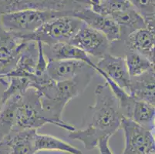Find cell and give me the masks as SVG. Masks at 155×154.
Here are the masks:
<instances>
[{
	"instance_id": "cell-1",
	"label": "cell",
	"mask_w": 155,
	"mask_h": 154,
	"mask_svg": "<svg viewBox=\"0 0 155 154\" xmlns=\"http://www.w3.org/2000/svg\"><path fill=\"white\" fill-rule=\"evenodd\" d=\"M95 73V69L90 67L75 78L62 82L53 80L47 73L30 77V88L39 93L45 116L51 124L68 132L75 130L74 126L63 120V110L69 102L84 93Z\"/></svg>"
},
{
	"instance_id": "cell-2",
	"label": "cell",
	"mask_w": 155,
	"mask_h": 154,
	"mask_svg": "<svg viewBox=\"0 0 155 154\" xmlns=\"http://www.w3.org/2000/svg\"><path fill=\"white\" fill-rule=\"evenodd\" d=\"M123 117L117 100L105 82L96 87L95 103L85 114L84 128L70 132L69 137L80 141L85 149L92 150L101 138L111 137L120 129Z\"/></svg>"
},
{
	"instance_id": "cell-3",
	"label": "cell",
	"mask_w": 155,
	"mask_h": 154,
	"mask_svg": "<svg viewBox=\"0 0 155 154\" xmlns=\"http://www.w3.org/2000/svg\"><path fill=\"white\" fill-rule=\"evenodd\" d=\"M63 15L66 12L28 9L0 14V26L5 31L15 33L19 37L34 32L43 24Z\"/></svg>"
},
{
	"instance_id": "cell-4",
	"label": "cell",
	"mask_w": 155,
	"mask_h": 154,
	"mask_svg": "<svg viewBox=\"0 0 155 154\" xmlns=\"http://www.w3.org/2000/svg\"><path fill=\"white\" fill-rule=\"evenodd\" d=\"M83 22L73 15H63L50 20L32 33L20 36L23 41H36L44 45L69 43Z\"/></svg>"
},
{
	"instance_id": "cell-5",
	"label": "cell",
	"mask_w": 155,
	"mask_h": 154,
	"mask_svg": "<svg viewBox=\"0 0 155 154\" xmlns=\"http://www.w3.org/2000/svg\"><path fill=\"white\" fill-rule=\"evenodd\" d=\"M91 6L90 0H0V14L33 9L66 12L73 15Z\"/></svg>"
},
{
	"instance_id": "cell-6",
	"label": "cell",
	"mask_w": 155,
	"mask_h": 154,
	"mask_svg": "<svg viewBox=\"0 0 155 154\" xmlns=\"http://www.w3.org/2000/svg\"><path fill=\"white\" fill-rule=\"evenodd\" d=\"M46 124L51 123L45 116L39 93L34 89H28L18 102L12 130H37Z\"/></svg>"
},
{
	"instance_id": "cell-7",
	"label": "cell",
	"mask_w": 155,
	"mask_h": 154,
	"mask_svg": "<svg viewBox=\"0 0 155 154\" xmlns=\"http://www.w3.org/2000/svg\"><path fill=\"white\" fill-rule=\"evenodd\" d=\"M124 133L125 145L122 154H148L154 152L153 131L123 117L121 128Z\"/></svg>"
},
{
	"instance_id": "cell-8",
	"label": "cell",
	"mask_w": 155,
	"mask_h": 154,
	"mask_svg": "<svg viewBox=\"0 0 155 154\" xmlns=\"http://www.w3.org/2000/svg\"><path fill=\"white\" fill-rule=\"evenodd\" d=\"M88 56L101 58L110 53V42L104 34L83 22L70 42Z\"/></svg>"
},
{
	"instance_id": "cell-9",
	"label": "cell",
	"mask_w": 155,
	"mask_h": 154,
	"mask_svg": "<svg viewBox=\"0 0 155 154\" xmlns=\"http://www.w3.org/2000/svg\"><path fill=\"white\" fill-rule=\"evenodd\" d=\"M95 66L97 73L101 76H107L127 91L130 83V76L128 73L124 57L107 53L102 56L95 63Z\"/></svg>"
},
{
	"instance_id": "cell-10",
	"label": "cell",
	"mask_w": 155,
	"mask_h": 154,
	"mask_svg": "<svg viewBox=\"0 0 155 154\" xmlns=\"http://www.w3.org/2000/svg\"><path fill=\"white\" fill-rule=\"evenodd\" d=\"M73 16L77 17L90 27L104 34L110 43L116 42L119 39V26L110 16L97 13L91 8H86L78 11L73 14Z\"/></svg>"
},
{
	"instance_id": "cell-11",
	"label": "cell",
	"mask_w": 155,
	"mask_h": 154,
	"mask_svg": "<svg viewBox=\"0 0 155 154\" xmlns=\"http://www.w3.org/2000/svg\"><path fill=\"white\" fill-rule=\"evenodd\" d=\"M37 42L26 41L21 47L18 59L14 68L4 77H26L30 78L35 75L38 59Z\"/></svg>"
},
{
	"instance_id": "cell-12",
	"label": "cell",
	"mask_w": 155,
	"mask_h": 154,
	"mask_svg": "<svg viewBox=\"0 0 155 154\" xmlns=\"http://www.w3.org/2000/svg\"><path fill=\"white\" fill-rule=\"evenodd\" d=\"M43 50L47 61L53 60H80L95 69V63L90 56L70 43L60 42L53 45L43 44Z\"/></svg>"
},
{
	"instance_id": "cell-13",
	"label": "cell",
	"mask_w": 155,
	"mask_h": 154,
	"mask_svg": "<svg viewBox=\"0 0 155 154\" xmlns=\"http://www.w3.org/2000/svg\"><path fill=\"white\" fill-rule=\"evenodd\" d=\"M90 67L80 60H53L48 61L46 73L54 81L62 82L75 78Z\"/></svg>"
},
{
	"instance_id": "cell-14",
	"label": "cell",
	"mask_w": 155,
	"mask_h": 154,
	"mask_svg": "<svg viewBox=\"0 0 155 154\" xmlns=\"http://www.w3.org/2000/svg\"><path fill=\"white\" fill-rule=\"evenodd\" d=\"M127 92L135 100L154 105V69L140 76L130 77Z\"/></svg>"
},
{
	"instance_id": "cell-15",
	"label": "cell",
	"mask_w": 155,
	"mask_h": 154,
	"mask_svg": "<svg viewBox=\"0 0 155 154\" xmlns=\"http://www.w3.org/2000/svg\"><path fill=\"white\" fill-rule=\"evenodd\" d=\"M36 129L11 130L3 140L10 147L12 154H36L35 136Z\"/></svg>"
},
{
	"instance_id": "cell-16",
	"label": "cell",
	"mask_w": 155,
	"mask_h": 154,
	"mask_svg": "<svg viewBox=\"0 0 155 154\" xmlns=\"http://www.w3.org/2000/svg\"><path fill=\"white\" fill-rule=\"evenodd\" d=\"M110 17L119 26V39H124L132 32L147 27L142 15L135 10L134 7L122 12L114 13Z\"/></svg>"
},
{
	"instance_id": "cell-17",
	"label": "cell",
	"mask_w": 155,
	"mask_h": 154,
	"mask_svg": "<svg viewBox=\"0 0 155 154\" xmlns=\"http://www.w3.org/2000/svg\"><path fill=\"white\" fill-rule=\"evenodd\" d=\"M35 149L36 152L39 151H60L70 154H82L80 149L68 143L53 136L38 133L35 136Z\"/></svg>"
},
{
	"instance_id": "cell-18",
	"label": "cell",
	"mask_w": 155,
	"mask_h": 154,
	"mask_svg": "<svg viewBox=\"0 0 155 154\" xmlns=\"http://www.w3.org/2000/svg\"><path fill=\"white\" fill-rule=\"evenodd\" d=\"M21 95H14L7 99L0 109V140L8 135L13 128L15 112Z\"/></svg>"
},
{
	"instance_id": "cell-19",
	"label": "cell",
	"mask_w": 155,
	"mask_h": 154,
	"mask_svg": "<svg viewBox=\"0 0 155 154\" xmlns=\"http://www.w3.org/2000/svg\"><path fill=\"white\" fill-rule=\"evenodd\" d=\"M154 105L136 100L130 119L147 129L154 130Z\"/></svg>"
},
{
	"instance_id": "cell-20",
	"label": "cell",
	"mask_w": 155,
	"mask_h": 154,
	"mask_svg": "<svg viewBox=\"0 0 155 154\" xmlns=\"http://www.w3.org/2000/svg\"><path fill=\"white\" fill-rule=\"evenodd\" d=\"M124 57L130 77L140 76L149 70L154 69V63L136 52L127 51L125 53Z\"/></svg>"
},
{
	"instance_id": "cell-21",
	"label": "cell",
	"mask_w": 155,
	"mask_h": 154,
	"mask_svg": "<svg viewBox=\"0 0 155 154\" xmlns=\"http://www.w3.org/2000/svg\"><path fill=\"white\" fill-rule=\"evenodd\" d=\"M130 0H104L95 6L91 7L94 12L110 16L114 13L132 8Z\"/></svg>"
},
{
	"instance_id": "cell-22",
	"label": "cell",
	"mask_w": 155,
	"mask_h": 154,
	"mask_svg": "<svg viewBox=\"0 0 155 154\" xmlns=\"http://www.w3.org/2000/svg\"><path fill=\"white\" fill-rule=\"evenodd\" d=\"M132 6L143 18L146 26L154 29L155 0H130Z\"/></svg>"
},
{
	"instance_id": "cell-23",
	"label": "cell",
	"mask_w": 155,
	"mask_h": 154,
	"mask_svg": "<svg viewBox=\"0 0 155 154\" xmlns=\"http://www.w3.org/2000/svg\"><path fill=\"white\" fill-rule=\"evenodd\" d=\"M9 83L3 93V103L14 95L23 94L28 89L30 88V79L26 77H9Z\"/></svg>"
},
{
	"instance_id": "cell-24",
	"label": "cell",
	"mask_w": 155,
	"mask_h": 154,
	"mask_svg": "<svg viewBox=\"0 0 155 154\" xmlns=\"http://www.w3.org/2000/svg\"><path fill=\"white\" fill-rule=\"evenodd\" d=\"M38 44V49H39V53H38V59L37 64H36V72L35 75L36 76H40L46 73L47 70L48 61L43 53V43L40 42H37Z\"/></svg>"
},
{
	"instance_id": "cell-25",
	"label": "cell",
	"mask_w": 155,
	"mask_h": 154,
	"mask_svg": "<svg viewBox=\"0 0 155 154\" xmlns=\"http://www.w3.org/2000/svg\"><path fill=\"white\" fill-rule=\"evenodd\" d=\"M110 136L101 138L97 143V148L99 149L100 154H114L109 146Z\"/></svg>"
},
{
	"instance_id": "cell-26",
	"label": "cell",
	"mask_w": 155,
	"mask_h": 154,
	"mask_svg": "<svg viewBox=\"0 0 155 154\" xmlns=\"http://www.w3.org/2000/svg\"><path fill=\"white\" fill-rule=\"evenodd\" d=\"M9 83V80L6 77H0V109L2 107L3 100H2V97H3V93L6 89L7 86Z\"/></svg>"
},
{
	"instance_id": "cell-27",
	"label": "cell",
	"mask_w": 155,
	"mask_h": 154,
	"mask_svg": "<svg viewBox=\"0 0 155 154\" xmlns=\"http://www.w3.org/2000/svg\"><path fill=\"white\" fill-rule=\"evenodd\" d=\"M0 154H12L10 147L3 139L0 140Z\"/></svg>"
},
{
	"instance_id": "cell-28",
	"label": "cell",
	"mask_w": 155,
	"mask_h": 154,
	"mask_svg": "<svg viewBox=\"0 0 155 154\" xmlns=\"http://www.w3.org/2000/svg\"><path fill=\"white\" fill-rule=\"evenodd\" d=\"M148 154H154V152H150V153H148Z\"/></svg>"
},
{
	"instance_id": "cell-29",
	"label": "cell",
	"mask_w": 155,
	"mask_h": 154,
	"mask_svg": "<svg viewBox=\"0 0 155 154\" xmlns=\"http://www.w3.org/2000/svg\"><path fill=\"white\" fill-rule=\"evenodd\" d=\"M100 2H102V1H104V0H99Z\"/></svg>"
},
{
	"instance_id": "cell-30",
	"label": "cell",
	"mask_w": 155,
	"mask_h": 154,
	"mask_svg": "<svg viewBox=\"0 0 155 154\" xmlns=\"http://www.w3.org/2000/svg\"><path fill=\"white\" fill-rule=\"evenodd\" d=\"M0 68H1V66H0Z\"/></svg>"
}]
</instances>
